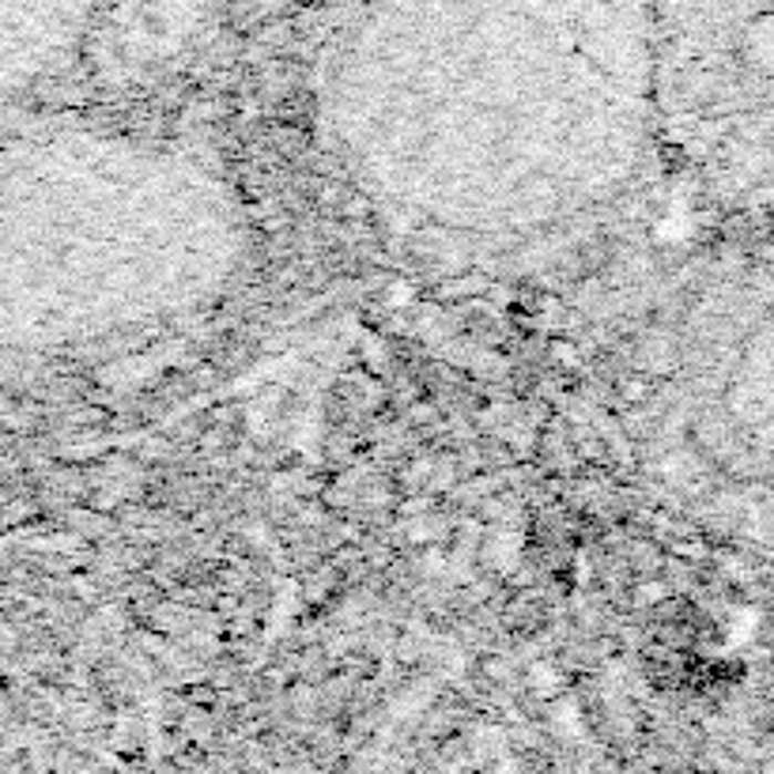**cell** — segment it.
<instances>
[{
  "instance_id": "6da1fadb",
  "label": "cell",
  "mask_w": 774,
  "mask_h": 774,
  "mask_svg": "<svg viewBox=\"0 0 774 774\" xmlns=\"http://www.w3.org/2000/svg\"><path fill=\"white\" fill-rule=\"evenodd\" d=\"M318 125L401 246L540 261L612 219L661 147L650 0H363Z\"/></svg>"
},
{
  "instance_id": "7a4b0ae2",
  "label": "cell",
  "mask_w": 774,
  "mask_h": 774,
  "mask_svg": "<svg viewBox=\"0 0 774 774\" xmlns=\"http://www.w3.org/2000/svg\"><path fill=\"white\" fill-rule=\"evenodd\" d=\"M661 147L706 200L774 219V0H650Z\"/></svg>"
},
{
  "instance_id": "3957f363",
  "label": "cell",
  "mask_w": 774,
  "mask_h": 774,
  "mask_svg": "<svg viewBox=\"0 0 774 774\" xmlns=\"http://www.w3.org/2000/svg\"><path fill=\"white\" fill-rule=\"evenodd\" d=\"M661 446L680 454L691 495L774 506V288L718 321L669 374Z\"/></svg>"
}]
</instances>
